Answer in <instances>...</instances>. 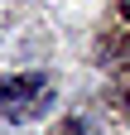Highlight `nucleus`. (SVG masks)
<instances>
[{
	"label": "nucleus",
	"instance_id": "f257e3e1",
	"mask_svg": "<svg viewBox=\"0 0 130 135\" xmlns=\"http://www.w3.org/2000/svg\"><path fill=\"white\" fill-rule=\"evenodd\" d=\"M39 87H43V77H39V73L5 77V82H0V111H19V106H29V97H34Z\"/></svg>",
	"mask_w": 130,
	"mask_h": 135
},
{
	"label": "nucleus",
	"instance_id": "f03ea898",
	"mask_svg": "<svg viewBox=\"0 0 130 135\" xmlns=\"http://www.w3.org/2000/svg\"><path fill=\"white\" fill-rule=\"evenodd\" d=\"M121 15H125V20H130V0H121Z\"/></svg>",
	"mask_w": 130,
	"mask_h": 135
},
{
	"label": "nucleus",
	"instance_id": "7ed1b4c3",
	"mask_svg": "<svg viewBox=\"0 0 130 135\" xmlns=\"http://www.w3.org/2000/svg\"><path fill=\"white\" fill-rule=\"evenodd\" d=\"M125 106H130V92H125Z\"/></svg>",
	"mask_w": 130,
	"mask_h": 135
}]
</instances>
